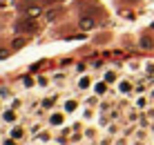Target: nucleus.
<instances>
[{
  "mask_svg": "<svg viewBox=\"0 0 154 145\" xmlns=\"http://www.w3.org/2000/svg\"><path fill=\"white\" fill-rule=\"evenodd\" d=\"M25 45V40L23 38H18V40H14V47H16V49H18V47H23Z\"/></svg>",
  "mask_w": 154,
  "mask_h": 145,
  "instance_id": "obj_3",
  "label": "nucleus"
},
{
  "mask_svg": "<svg viewBox=\"0 0 154 145\" xmlns=\"http://www.w3.org/2000/svg\"><path fill=\"white\" fill-rule=\"evenodd\" d=\"M81 27H83V29H92V27H94V20H92V18H83V20H81Z\"/></svg>",
  "mask_w": 154,
  "mask_h": 145,
  "instance_id": "obj_2",
  "label": "nucleus"
},
{
  "mask_svg": "<svg viewBox=\"0 0 154 145\" xmlns=\"http://www.w3.org/2000/svg\"><path fill=\"white\" fill-rule=\"evenodd\" d=\"M7 56H9V51H7V49H0V58H7Z\"/></svg>",
  "mask_w": 154,
  "mask_h": 145,
  "instance_id": "obj_4",
  "label": "nucleus"
},
{
  "mask_svg": "<svg viewBox=\"0 0 154 145\" xmlns=\"http://www.w3.org/2000/svg\"><path fill=\"white\" fill-rule=\"evenodd\" d=\"M16 29H18V31H29V34H34V31H36V23H34V20H20V23L16 25Z\"/></svg>",
  "mask_w": 154,
  "mask_h": 145,
  "instance_id": "obj_1",
  "label": "nucleus"
}]
</instances>
